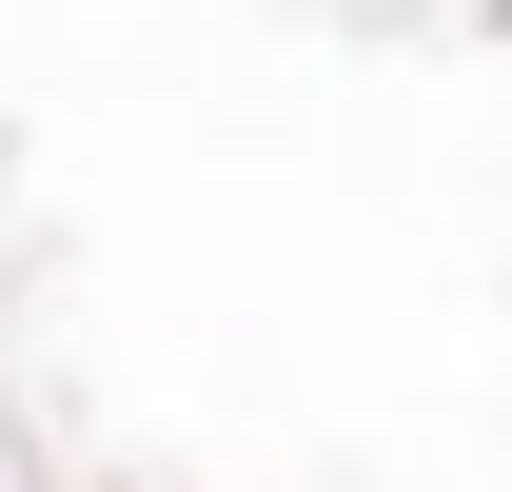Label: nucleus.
Segmentation results:
<instances>
[{
    "mask_svg": "<svg viewBox=\"0 0 512 492\" xmlns=\"http://www.w3.org/2000/svg\"><path fill=\"white\" fill-rule=\"evenodd\" d=\"M0 492H40V473H20V433H0Z\"/></svg>",
    "mask_w": 512,
    "mask_h": 492,
    "instance_id": "f257e3e1",
    "label": "nucleus"
}]
</instances>
